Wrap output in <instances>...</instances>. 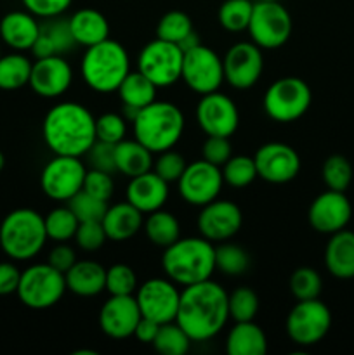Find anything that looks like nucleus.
<instances>
[{"label": "nucleus", "instance_id": "f257e3e1", "mask_svg": "<svg viewBox=\"0 0 354 355\" xmlns=\"http://www.w3.org/2000/svg\"><path fill=\"white\" fill-rule=\"evenodd\" d=\"M228 297V291L212 279L184 286L176 322L193 342L212 340L229 321Z\"/></svg>", "mask_w": 354, "mask_h": 355}, {"label": "nucleus", "instance_id": "f03ea898", "mask_svg": "<svg viewBox=\"0 0 354 355\" xmlns=\"http://www.w3.org/2000/svg\"><path fill=\"white\" fill-rule=\"evenodd\" d=\"M42 137L54 155L82 158L97 141L96 116L80 103H59L45 114Z\"/></svg>", "mask_w": 354, "mask_h": 355}, {"label": "nucleus", "instance_id": "7ed1b4c3", "mask_svg": "<svg viewBox=\"0 0 354 355\" xmlns=\"http://www.w3.org/2000/svg\"><path fill=\"white\" fill-rule=\"evenodd\" d=\"M162 269L177 286L212 279L215 272V245L203 236L179 238L163 248Z\"/></svg>", "mask_w": 354, "mask_h": 355}, {"label": "nucleus", "instance_id": "20e7f679", "mask_svg": "<svg viewBox=\"0 0 354 355\" xmlns=\"http://www.w3.org/2000/svg\"><path fill=\"white\" fill-rule=\"evenodd\" d=\"M132 127L135 141L141 142L153 155H158L167 149H174L180 141L186 120L177 104L169 101H153L135 113Z\"/></svg>", "mask_w": 354, "mask_h": 355}, {"label": "nucleus", "instance_id": "39448f33", "mask_svg": "<svg viewBox=\"0 0 354 355\" xmlns=\"http://www.w3.org/2000/svg\"><path fill=\"white\" fill-rule=\"evenodd\" d=\"M82 78L94 92H117L125 76L130 73V58L120 42L106 40L87 47L80 62Z\"/></svg>", "mask_w": 354, "mask_h": 355}, {"label": "nucleus", "instance_id": "423d86ee", "mask_svg": "<svg viewBox=\"0 0 354 355\" xmlns=\"http://www.w3.org/2000/svg\"><path fill=\"white\" fill-rule=\"evenodd\" d=\"M47 239L44 217L31 208L12 210L0 224V248L16 262L35 259Z\"/></svg>", "mask_w": 354, "mask_h": 355}, {"label": "nucleus", "instance_id": "0eeeda50", "mask_svg": "<svg viewBox=\"0 0 354 355\" xmlns=\"http://www.w3.org/2000/svg\"><path fill=\"white\" fill-rule=\"evenodd\" d=\"M312 103V92L298 76H283L267 87L262 106L276 123H292L304 116Z\"/></svg>", "mask_w": 354, "mask_h": 355}, {"label": "nucleus", "instance_id": "6e6552de", "mask_svg": "<svg viewBox=\"0 0 354 355\" xmlns=\"http://www.w3.org/2000/svg\"><path fill=\"white\" fill-rule=\"evenodd\" d=\"M66 288L65 274L51 263H33L21 270L16 295L23 305L33 311L51 309L62 298Z\"/></svg>", "mask_w": 354, "mask_h": 355}, {"label": "nucleus", "instance_id": "1a4fd4ad", "mask_svg": "<svg viewBox=\"0 0 354 355\" xmlns=\"http://www.w3.org/2000/svg\"><path fill=\"white\" fill-rule=\"evenodd\" d=\"M292 26V16L281 0H255L246 31L253 44L266 51H274L287 44Z\"/></svg>", "mask_w": 354, "mask_h": 355}, {"label": "nucleus", "instance_id": "9d476101", "mask_svg": "<svg viewBox=\"0 0 354 355\" xmlns=\"http://www.w3.org/2000/svg\"><path fill=\"white\" fill-rule=\"evenodd\" d=\"M287 335L295 345L312 347L321 342L332 328V312L318 298L297 300L287 318Z\"/></svg>", "mask_w": 354, "mask_h": 355}, {"label": "nucleus", "instance_id": "9b49d317", "mask_svg": "<svg viewBox=\"0 0 354 355\" xmlns=\"http://www.w3.org/2000/svg\"><path fill=\"white\" fill-rule=\"evenodd\" d=\"M183 49L172 42H148L137 55V69L156 87H170L180 80L183 71Z\"/></svg>", "mask_w": 354, "mask_h": 355}, {"label": "nucleus", "instance_id": "f8f14e48", "mask_svg": "<svg viewBox=\"0 0 354 355\" xmlns=\"http://www.w3.org/2000/svg\"><path fill=\"white\" fill-rule=\"evenodd\" d=\"M180 80L198 96L215 92L224 83L222 58H219L214 49L203 44L184 51Z\"/></svg>", "mask_w": 354, "mask_h": 355}, {"label": "nucleus", "instance_id": "ddd939ff", "mask_svg": "<svg viewBox=\"0 0 354 355\" xmlns=\"http://www.w3.org/2000/svg\"><path fill=\"white\" fill-rule=\"evenodd\" d=\"M87 168L76 156L54 155L40 173V187L47 198L68 203L82 191Z\"/></svg>", "mask_w": 354, "mask_h": 355}, {"label": "nucleus", "instance_id": "4468645a", "mask_svg": "<svg viewBox=\"0 0 354 355\" xmlns=\"http://www.w3.org/2000/svg\"><path fill=\"white\" fill-rule=\"evenodd\" d=\"M139 305L141 315L146 319L165 324L176 321L177 309H179L180 291L174 281L169 277H151L137 286L134 293Z\"/></svg>", "mask_w": 354, "mask_h": 355}, {"label": "nucleus", "instance_id": "2eb2a0df", "mask_svg": "<svg viewBox=\"0 0 354 355\" xmlns=\"http://www.w3.org/2000/svg\"><path fill=\"white\" fill-rule=\"evenodd\" d=\"M224 179L221 166L205 162L203 158L189 163L177 180L179 194L191 207H205L210 201L217 200L221 194Z\"/></svg>", "mask_w": 354, "mask_h": 355}, {"label": "nucleus", "instance_id": "dca6fc26", "mask_svg": "<svg viewBox=\"0 0 354 355\" xmlns=\"http://www.w3.org/2000/svg\"><path fill=\"white\" fill-rule=\"evenodd\" d=\"M224 82L233 89H252L264 71L262 49L253 42H238L231 45L222 58Z\"/></svg>", "mask_w": 354, "mask_h": 355}, {"label": "nucleus", "instance_id": "f3484780", "mask_svg": "<svg viewBox=\"0 0 354 355\" xmlns=\"http://www.w3.org/2000/svg\"><path fill=\"white\" fill-rule=\"evenodd\" d=\"M196 121L203 134L231 137L239 125L238 106L231 97L219 90L205 94L198 101Z\"/></svg>", "mask_w": 354, "mask_h": 355}, {"label": "nucleus", "instance_id": "a211bd4d", "mask_svg": "<svg viewBox=\"0 0 354 355\" xmlns=\"http://www.w3.org/2000/svg\"><path fill=\"white\" fill-rule=\"evenodd\" d=\"M243 225L242 208L229 200H214L201 207L196 227L200 236L210 243L229 241Z\"/></svg>", "mask_w": 354, "mask_h": 355}, {"label": "nucleus", "instance_id": "6ab92c4d", "mask_svg": "<svg viewBox=\"0 0 354 355\" xmlns=\"http://www.w3.org/2000/svg\"><path fill=\"white\" fill-rule=\"evenodd\" d=\"M257 173L269 184H287L301 172V156L285 142H267L253 155Z\"/></svg>", "mask_w": 354, "mask_h": 355}, {"label": "nucleus", "instance_id": "aec40b11", "mask_svg": "<svg viewBox=\"0 0 354 355\" xmlns=\"http://www.w3.org/2000/svg\"><path fill=\"white\" fill-rule=\"evenodd\" d=\"M353 217V205L342 191L328 189L312 200L307 210L309 225L319 234H333L347 227Z\"/></svg>", "mask_w": 354, "mask_h": 355}, {"label": "nucleus", "instance_id": "412c9836", "mask_svg": "<svg viewBox=\"0 0 354 355\" xmlns=\"http://www.w3.org/2000/svg\"><path fill=\"white\" fill-rule=\"evenodd\" d=\"M71 82L73 69L65 55H49V58H38L31 64L28 85L37 96L56 99L71 87Z\"/></svg>", "mask_w": 354, "mask_h": 355}, {"label": "nucleus", "instance_id": "4be33fe9", "mask_svg": "<svg viewBox=\"0 0 354 355\" xmlns=\"http://www.w3.org/2000/svg\"><path fill=\"white\" fill-rule=\"evenodd\" d=\"M141 318V311L134 295L127 297L110 295L99 311V328L110 338L124 340L134 336L135 326Z\"/></svg>", "mask_w": 354, "mask_h": 355}, {"label": "nucleus", "instance_id": "5701e85b", "mask_svg": "<svg viewBox=\"0 0 354 355\" xmlns=\"http://www.w3.org/2000/svg\"><path fill=\"white\" fill-rule=\"evenodd\" d=\"M125 198L139 211L151 214L163 208L169 200V182L149 170L141 175L132 177L125 191Z\"/></svg>", "mask_w": 354, "mask_h": 355}, {"label": "nucleus", "instance_id": "b1692460", "mask_svg": "<svg viewBox=\"0 0 354 355\" xmlns=\"http://www.w3.org/2000/svg\"><path fill=\"white\" fill-rule=\"evenodd\" d=\"M38 33L40 23L28 10H10L0 19V38L12 51H31Z\"/></svg>", "mask_w": 354, "mask_h": 355}, {"label": "nucleus", "instance_id": "393cba45", "mask_svg": "<svg viewBox=\"0 0 354 355\" xmlns=\"http://www.w3.org/2000/svg\"><path fill=\"white\" fill-rule=\"evenodd\" d=\"M75 47L76 42L69 30L68 19L56 16L40 23V33L31 47V52L38 59L49 58V55H65L66 52L73 51Z\"/></svg>", "mask_w": 354, "mask_h": 355}, {"label": "nucleus", "instance_id": "a878e982", "mask_svg": "<svg viewBox=\"0 0 354 355\" xmlns=\"http://www.w3.org/2000/svg\"><path fill=\"white\" fill-rule=\"evenodd\" d=\"M325 267L337 279H354V232L342 229L330 234L325 246Z\"/></svg>", "mask_w": 354, "mask_h": 355}, {"label": "nucleus", "instance_id": "bb28decb", "mask_svg": "<svg viewBox=\"0 0 354 355\" xmlns=\"http://www.w3.org/2000/svg\"><path fill=\"white\" fill-rule=\"evenodd\" d=\"M142 215H144L142 211L125 201V203L108 207L106 214L101 218V224L110 241H127L142 229V224H144Z\"/></svg>", "mask_w": 354, "mask_h": 355}, {"label": "nucleus", "instance_id": "cd10ccee", "mask_svg": "<svg viewBox=\"0 0 354 355\" xmlns=\"http://www.w3.org/2000/svg\"><path fill=\"white\" fill-rule=\"evenodd\" d=\"M65 277L66 288L76 297H97L106 290V269L94 260H76Z\"/></svg>", "mask_w": 354, "mask_h": 355}, {"label": "nucleus", "instance_id": "c85d7f7f", "mask_svg": "<svg viewBox=\"0 0 354 355\" xmlns=\"http://www.w3.org/2000/svg\"><path fill=\"white\" fill-rule=\"evenodd\" d=\"M68 23L76 45H83L85 49L110 38V23L97 9L85 7L76 10L68 17Z\"/></svg>", "mask_w": 354, "mask_h": 355}, {"label": "nucleus", "instance_id": "c756f323", "mask_svg": "<svg viewBox=\"0 0 354 355\" xmlns=\"http://www.w3.org/2000/svg\"><path fill=\"white\" fill-rule=\"evenodd\" d=\"M267 338L260 326L253 321L235 322L226 338L228 355H266Z\"/></svg>", "mask_w": 354, "mask_h": 355}, {"label": "nucleus", "instance_id": "7c9ffc66", "mask_svg": "<svg viewBox=\"0 0 354 355\" xmlns=\"http://www.w3.org/2000/svg\"><path fill=\"white\" fill-rule=\"evenodd\" d=\"M156 90H158V87L151 80L146 78L139 69H135V71H130L125 76L117 92L120 96V101L124 103L125 113L132 120L139 110L156 101Z\"/></svg>", "mask_w": 354, "mask_h": 355}, {"label": "nucleus", "instance_id": "2f4dec72", "mask_svg": "<svg viewBox=\"0 0 354 355\" xmlns=\"http://www.w3.org/2000/svg\"><path fill=\"white\" fill-rule=\"evenodd\" d=\"M153 153L146 149L135 139H124L115 144V165L117 172L124 173L128 179L153 168Z\"/></svg>", "mask_w": 354, "mask_h": 355}, {"label": "nucleus", "instance_id": "473e14b6", "mask_svg": "<svg viewBox=\"0 0 354 355\" xmlns=\"http://www.w3.org/2000/svg\"><path fill=\"white\" fill-rule=\"evenodd\" d=\"M142 229H144L146 238L158 248H167L180 238L179 220H177L176 215L163 210V208L148 214Z\"/></svg>", "mask_w": 354, "mask_h": 355}, {"label": "nucleus", "instance_id": "72a5a7b5", "mask_svg": "<svg viewBox=\"0 0 354 355\" xmlns=\"http://www.w3.org/2000/svg\"><path fill=\"white\" fill-rule=\"evenodd\" d=\"M33 62L21 52L0 55V90H17L28 85Z\"/></svg>", "mask_w": 354, "mask_h": 355}, {"label": "nucleus", "instance_id": "f704fd0d", "mask_svg": "<svg viewBox=\"0 0 354 355\" xmlns=\"http://www.w3.org/2000/svg\"><path fill=\"white\" fill-rule=\"evenodd\" d=\"M250 257L242 246L222 241L215 246V270L229 277H238L248 270Z\"/></svg>", "mask_w": 354, "mask_h": 355}, {"label": "nucleus", "instance_id": "c9c22d12", "mask_svg": "<svg viewBox=\"0 0 354 355\" xmlns=\"http://www.w3.org/2000/svg\"><path fill=\"white\" fill-rule=\"evenodd\" d=\"M191 342L193 340L189 338V335L176 321H172L160 324L156 338L151 345L155 347L156 352L163 355H186L189 352Z\"/></svg>", "mask_w": 354, "mask_h": 355}, {"label": "nucleus", "instance_id": "e433bc0d", "mask_svg": "<svg viewBox=\"0 0 354 355\" xmlns=\"http://www.w3.org/2000/svg\"><path fill=\"white\" fill-rule=\"evenodd\" d=\"M44 222L47 238L56 243H66L75 238V232L80 224L78 218L75 217V214H73L68 205L49 211L44 217Z\"/></svg>", "mask_w": 354, "mask_h": 355}, {"label": "nucleus", "instance_id": "4c0bfd02", "mask_svg": "<svg viewBox=\"0 0 354 355\" xmlns=\"http://www.w3.org/2000/svg\"><path fill=\"white\" fill-rule=\"evenodd\" d=\"M221 170L224 184L235 187V189H243V187L250 186V184L259 177L253 156H231V158L221 166Z\"/></svg>", "mask_w": 354, "mask_h": 355}, {"label": "nucleus", "instance_id": "58836bf2", "mask_svg": "<svg viewBox=\"0 0 354 355\" xmlns=\"http://www.w3.org/2000/svg\"><path fill=\"white\" fill-rule=\"evenodd\" d=\"M252 10V0H226V2L219 7V24H221L226 31L242 33V31H245L246 28H248Z\"/></svg>", "mask_w": 354, "mask_h": 355}, {"label": "nucleus", "instance_id": "ea45409f", "mask_svg": "<svg viewBox=\"0 0 354 355\" xmlns=\"http://www.w3.org/2000/svg\"><path fill=\"white\" fill-rule=\"evenodd\" d=\"M193 19L183 10H169L156 24V38L179 45L189 33H193Z\"/></svg>", "mask_w": 354, "mask_h": 355}, {"label": "nucleus", "instance_id": "a19ab883", "mask_svg": "<svg viewBox=\"0 0 354 355\" xmlns=\"http://www.w3.org/2000/svg\"><path fill=\"white\" fill-rule=\"evenodd\" d=\"M321 177L328 189L346 193V189L353 182V165L346 156L332 155L323 163Z\"/></svg>", "mask_w": 354, "mask_h": 355}, {"label": "nucleus", "instance_id": "79ce46f5", "mask_svg": "<svg viewBox=\"0 0 354 355\" xmlns=\"http://www.w3.org/2000/svg\"><path fill=\"white\" fill-rule=\"evenodd\" d=\"M288 286L295 300H312L321 295L323 279L318 270L312 267H298L292 272Z\"/></svg>", "mask_w": 354, "mask_h": 355}, {"label": "nucleus", "instance_id": "37998d69", "mask_svg": "<svg viewBox=\"0 0 354 355\" xmlns=\"http://www.w3.org/2000/svg\"><path fill=\"white\" fill-rule=\"evenodd\" d=\"M229 319L235 322L253 321L259 312V297L252 288H236L228 297Z\"/></svg>", "mask_w": 354, "mask_h": 355}, {"label": "nucleus", "instance_id": "c03bdc74", "mask_svg": "<svg viewBox=\"0 0 354 355\" xmlns=\"http://www.w3.org/2000/svg\"><path fill=\"white\" fill-rule=\"evenodd\" d=\"M137 286V276L127 263H115L106 269V291L113 297L134 295Z\"/></svg>", "mask_w": 354, "mask_h": 355}, {"label": "nucleus", "instance_id": "a18cd8bd", "mask_svg": "<svg viewBox=\"0 0 354 355\" xmlns=\"http://www.w3.org/2000/svg\"><path fill=\"white\" fill-rule=\"evenodd\" d=\"M68 207L71 208L78 222L101 220L108 210V201L99 200V198L92 196L82 189L68 201Z\"/></svg>", "mask_w": 354, "mask_h": 355}, {"label": "nucleus", "instance_id": "49530a36", "mask_svg": "<svg viewBox=\"0 0 354 355\" xmlns=\"http://www.w3.org/2000/svg\"><path fill=\"white\" fill-rule=\"evenodd\" d=\"M127 135V121L124 114L103 113L96 118V137L97 141L108 144H118Z\"/></svg>", "mask_w": 354, "mask_h": 355}, {"label": "nucleus", "instance_id": "de8ad7c7", "mask_svg": "<svg viewBox=\"0 0 354 355\" xmlns=\"http://www.w3.org/2000/svg\"><path fill=\"white\" fill-rule=\"evenodd\" d=\"M187 163L180 153L174 151V149H167V151L158 153V158L153 162V172L158 173L163 180L167 182H177L186 170Z\"/></svg>", "mask_w": 354, "mask_h": 355}, {"label": "nucleus", "instance_id": "09e8293b", "mask_svg": "<svg viewBox=\"0 0 354 355\" xmlns=\"http://www.w3.org/2000/svg\"><path fill=\"white\" fill-rule=\"evenodd\" d=\"M75 243L83 252H97L104 246L108 236L104 232L101 220H87L80 222L78 229L75 232Z\"/></svg>", "mask_w": 354, "mask_h": 355}, {"label": "nucleus", "instance_id": "8fccbe9b", "mask_svg": "<svg viewBox=\"0 0 354 355\" xmlns=\"http://www.w3.org/2000/svg\"><path fill=\"white\" fill-rule=\"evenodd\" d=\"M82 189L85 191V193L92 194V196L99 198V200L110 201L115 191L113 173L103 172V170H97V168L87 170Z\"/></svg>", "mask_w": 354, "mask_h": 355}, {"label": "nucleus", "instance_id": "3c124183", "mask_svg": "<svg viewBox=\"0 0 354 355\" xmlns=\"http://www.w3.org/2000/svg\"><path fill=\"white\" fill-rule=\"evenodd\" d=\"M201 156L205 162L215 166H222L233 156V148L229 137H219V135H207L203 146H201Z\"/></svg>", "mask_w": 354, "mask_h": 355}, {"label": "nucleus", "instance_id": "603ef678", "mask_svg": "<svg viewBox=\"0 0 354 355\" xmlns=\"http://www.w3.org/2000/svg\"><path fill=\"white\" fill-rule=\"evenodd\" d=\"M87 156H89L90 168H97L110 173L117 172V165H115V144L96 141L92 144V148L87 151Z\"/></svg>", "mask_w": 354, "mask_h": 355}, {"label": "nucleus", "instance_id": "864d4df0", "mask_svg": "<svg viewBox=\"0 0 354 355\" xmlns=\"http://www.w3.org/2000/svg\"><path fill=\"white\" fill-rule=\"evenodd\" d=\"M21 2L28 12L42 19H49V17L61 16L62 12H66L73 0H21Z\"/></svg>", "mask_w": 354, "mask_h": 355}, {"label": "nucleus", "instance_id": "5fc2aeb1", "mask_svg": "<svg viewBox=\"0 0 354 355\" xmlns=\"http://www.w3.org/2000/svg\"><path fill=\"white\" fill-rule=\"evenodd\" d=\"M75 262H76L75 250H73L69 245H66V243H59L58 246H54L47 257V263H51L54 269H58L59 272L62 274L68 272V270L75 266Z\"/></svg>", "mask_w": 354, "mask_h": 355}, {"label": "nucleus", "instance_id": "6e6d98bb", "mask_svg": "<svg viewBox=\"0 0 354 355\" xmlns=\"http://www.w3.org/2000/svg\"><path fill=\"white\" fill-rule=\"evenodd\" d=\"M21 270L12 262H0V297L16 293Z\"/></svg>", "mask_w": 354, "mask_h": 355}, {"label": "nucleus", "instance_id": "4d7b16f0", "mask_svg": "<svg viewBox=\"0 0 354 355\" xmlns=\"http://www.w3.org/2000/svg\"><path fill=\"white\" fill-rule=\"evenodd\" d=\"M158 329H160L158 322L151 321V319L141 318V319H139L137 326H135L134 336L141 343H153V342H155Z\"/></svg>", "mask_w": 354, "mask_h": 355}, {"label": "nucleus", "instance_id": "13d9d810", "mask_svg": "<svg viewBox=\"0 0 354 355\" xmlns=\"http://www.w3.org/2000/svg\"><path fill=\"white\" fill-rule=\"evenodd\" d=\"M3 166H6V156H3V153L0 151V172L3 170Z\"/></svg>", "mask_w": 354, "mask_h": 355}, {"label": "nucleus", "instance_id": "bf43d9fd", "mask_svg": "<svg viewBox=\"0 0 354 355\" xmlns=\"http://www.w3.org/2000/svg\"><path fill=\"white\" fill-rule=\"evenodd\" d=\"M0 55H2V54H0Z\"/></svg>", "mask_w": 354, "mask_h": 355}]
</instances>
